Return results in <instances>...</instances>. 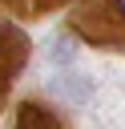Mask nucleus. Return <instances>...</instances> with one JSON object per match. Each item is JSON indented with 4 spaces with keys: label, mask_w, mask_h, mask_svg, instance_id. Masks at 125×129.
<instances>
[{
    "label": "nucleus",
    "mask_w": 125,
    "mask_h": 129,
    "mask_svg": "<svg viewBox=\"0 0 125 129\" xmlns=\"http://www.w3.org/2000/svg\"><path fill=\"white\" fill-rule=\"evenodd\" d=\"M73 28L97 44L125 48V0H85L73 12Z\"/></svg>",
    "instance_id": "f257e3e1"
},
{
    "label": "nucleus",
    "mask_w": 125,
    "mask_h": 129,
    "mask_svg": "<svg viewBox=\"0 0 125 129\" xmlns=\"http://www.w3.org/2000/svg\"><path fill=\"white\" fill-rule=\"evenodd\" d=\"M24 36L12 28V24H0V101H4V93H8V85H12V77L20 73V64H24Z\"/></svg>",
    "instance_id": "f03ea898"
},
{
    "label": "nucleus",
    "mask_w": 125,
    "mask_h": 129,
    "mask_svg": "<svg viewBox=\"0 0 125 129\" xmlns=\"http://www.w3.org/2000/svg\"><path fill=\"white\" fill-rule=\"evenodd\" d=\"M16 129H65L44 105H24L20 117H16Z\"/></svg>",
    "instance_id": "7ed1b4c3"
},
{
    "label": "nucleus",
    "mask_w": 125,
    "mask_h": 129,
    "mask_svg": "<svg viewBox=\"0 0 125 129\" xmlns=\"http://www.w3.org/2000/svg\"><path fill=\"white\" fill-rule=\"evenodd\" d=\"M65 0H0V8H8V12H16V16H40V12H52V8H60Z\"/></svg>",
    "instance_id": "20e7f679"
},
{
    "label": "nucleus",
    "mask_w": 125,
    "mask_h": 129,
    "mask_svg": "<svg viewBox=\"0 0 125 129\" xmlns=\"http://www.w3.org/2000/svg\"><path fill=\"white\" fill-rule=\"evenodd\" d=\"M52 60H56V64H69V60H73V44H69V40H56V44H52Z\"/></svg>",
    "instance_id": "39448f33"
}]
</instances>
